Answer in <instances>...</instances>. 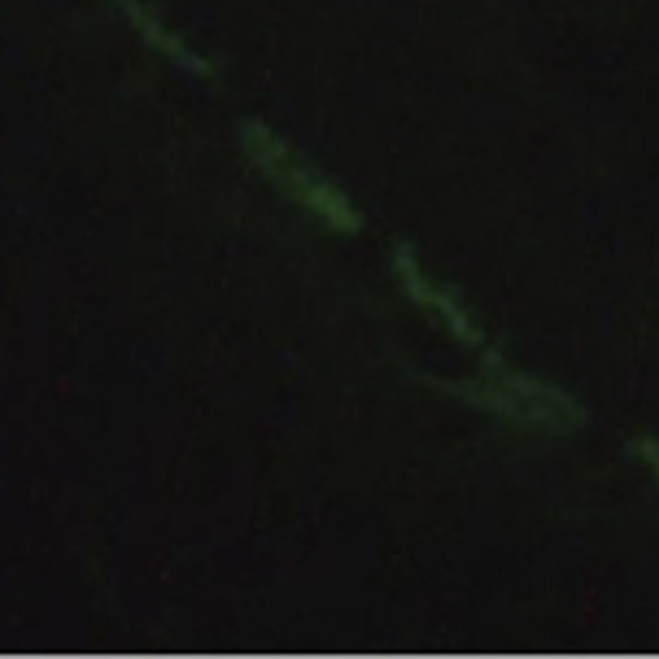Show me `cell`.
Here are the masks:
<instances>
[{"instance_id":"6da1fadb","label":"cell","mask_w":659,"mask_h":659,"mask_svg":"<svg viewBox=\"0 0 659 659\" xmlns=\"http://www.w3.org/2000/svg\"><path fill=\"white\" fill-rule=\"evenodd\" d=\"M450 393L459 398L485 406L511 424H524V428H542V433H572V428L585 424V411L568 393H559L555 385L537 376H524V371L507 367L498 354L485 350V363H481V376L476 380H463V385H446Z\"/></svg>"},{"instance_id":"7a4b0ae2","label":"cell","mask_w":659,"mask_h":659,"mask_svg":"<svg viewBox=\"0 0 659 659\" xmlns=\"http://www.w3.org/2000/svg\"><path fill=\"white\" fill-rule=\"evenodd\" d=\"M245 149H249V158H254V166L267 179H275V184L289 193L297 206L310 210L323 227H332V232H363V214H358L350 206V197L341 193L332 179H323L315 175L302 158H293V149L284 145L280 136H275L271 127H262V123H245Z\"/></svg>"},{"instance_id":"277c9868","label":"cell","mask_w":659,"mask_h":659,"mask_svg":"<svg viewBox=\"0 0 659 659\" xmlns=\"http://www.w3.org/2000/svg\"><path fill=\"white\" fill-rule=\"evenodd\" d=\"M638 454H642V459H646V463H651V472L659 476V446H655V441H651V437H642V441H638Z\"/></svg>"},{"instance_id":"3957f363","label":"cell","mask_w":659,"mask_h":659,"mask_svg":"<svg viewBox=\"0 0 659 659\" xmlns=\"http://www.w3.org/2000/svg\"><path fill=\"white\" fill-rule=\"evenodd\" d=\"M393 271H398V280H402L406 297H411L415 306L433 310V315H437L441 323H446V328H450L463 345H485V337L476 332V323L463 315V306L454 302V297H450L446 289H437V284L424 275V267L415 262V249H411V245H398V249H393Z\"/></svg>"}]
</instances>
